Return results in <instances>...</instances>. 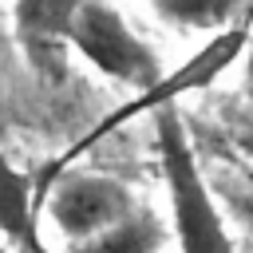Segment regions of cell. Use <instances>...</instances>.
Here are the masks:
<instances>
[{
  "label": "cell",
  "instance_id": "obj_1",
  "mask_svg": "<svg viewBox=\"0 0 253 253\" xmlns=\"http://www.w3.org/2000/svg\"><path fill=\"white\" fill-rule=\"evenodd\" d=\"M154 138H158V158H162V174H166L178 249L182 253H237L229 241V229L213 206V194L202 178V166L194 158V146L186 138L182 115L174 103L154 107Z\"/></svg>",
  "mask_w": 253,
  "mask_h": 253
},
{
  "label": "cell",
  "instance_id": "obj_4",
  "mask_svg": "<svg viewBox=\"0 0 253 253\" xmlns=\"http://www.w3.org/2000/svg\"><path fill=\"white\" fill-rule=\"evenodd\" d=\"M71 12H75V0H20V4H12V28H16L24 55H28L32 71L51 83L67 75Z\"/></svg>",
  "mask_w": 253,
  "mask_h": 253
},
{
  "label": "cell",
  "instance_id": "obj_7",
  "mask_svg": "<svg viewBox=\"0 0 253 253\" xmlns=\"http://www.w3.org/2000/svg\"><path fill=\"white\" fill-rule=\"evenodd\" d=\"M154 12L170 24H182V28H221L225 20L237 16V4H213V0H158Z\"/></svg>",
  "mask_w": 253,
  "mask_h": 253
},
{
  "label": "cell",
  "instance_id": "obj_5",
  "mask_svg": "<svg viewBox=\"0 0 253 253\" xmlns=\"http://www.w3.org/2000/svg\"><path fill=\"white\" fill-rule=\"evenodd\" d=\"M0 233L16 245H28L40 253L36 237V182L28 170H20L12 158L0 154Z\"/></svg>",
  "mask_w": 253,
  "mask_h": 253
},
{
  "label": "cell",
  "instance_id": "obj_3",
  "mask_svg": "<svg viewBox=\"0 0 253 253\" xmlns=\"http://www.w3.org/2000/svg\"><path fill=\"white\" fill-rule=\"evenodd\" d=\"M130 213H134L130 190L115 178H103V174H71L47 198V217L55 221V229L71 245L126 221Z\"/></svg>",
  "mask_w": 253,
  "mask_h": 253
},
{
  "label": "cell",
  "instance_id": "obj_2",
  "mask_svg": "<svg viewBox=\"0 0 253 253\" xmlns=\"http://www.w3.org/2000/svg\"><path fill=\"white\" fill-rule=\"evenodd\" d=\"M67 43L71 51H79L95 71H103L107 79L134 87L138 95H150L154 87H162V63L154 55V47L134 36V28L123 20L119 8L99 4V0H75L71 12V28H67Z\"/></svg>",
  "mask_w": 253,
  "mask_h": 253
},
{
  "label": "cell",
  "instance_id": "obj_8",
  "mask_svg": "<svg viewBox=\"0 0 253 253\" xmlns=\"http://www.w3.org/2000/svg\"><path fill=\"white\" fill-rule=\"evenodd\" d=\"M245 91L253 95V51H249V59H245Z\"/></svg>",
  "mask_w": 253,
  "mask_h": 253
},
{
  "label": "cell",
  "instance_id": "obj_6",
  "mask_svg": "<svg viewBox=\"0 0 253 253\" xmlns=\"http://www.w3.org/2000/svg\"><path fill=\"white\" fill-rule=\"evenodd\" d=\"M166 245V225L146 213V210H134L126 221L71 245V253H158Z\"/></svg>",
  "mask_w": 253,
  "mask_h": 253
}]
</instances>
